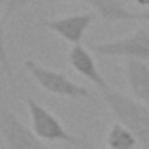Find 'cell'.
Here are the masks:
<instances>
[{
	"instance_id": "1",
	"label": "cell",
	"mask_w": 149,
	"mask_h": 149,
	"mask_svg": "<svg viewBox=\"0 0 149 149\" xmlns=\"http://www.w3.org/2000/svg\"><path fill=\"white\" fill-rule=\"evenodd\" d=\"M106 106L109 108L114 121L127 127L130 132L135 134V137L148 144L149 142V106L144 102L128 97L121 92H116L113 88H106L101 92Z\"/></svg>"
},
{
	"instance_id": "2",
	"label": "cell",
	"mask_w": 149,
	"mask_h": 149,
	"mask_svg": "<svg viewBox=\"0 0 149 149\" xmlns=\"http://www.w3.org/2000/svg\"><path fill=\"white\" fill-rule=\"evenodd\" d=\"M24 104H26V111H28V116H30V127L42 141H45V142H63V144H70V146H74V148H83V144L87 141H83V139L76 137L74 134H71L63 125V121L52 111H49L45 106H42L40 102H37L31 97H28L24 101Z\"/></svg>"
},
{
	"instance_id": "3",
	"label": "cell",
	"mask_w": 149,
	"mask_h": 149,
	"mask_svg": "<svg viewBox=\"0 0 149 149\" xmlns=\"http://www.w3.org/2000/svg\"><path fill=\"white\" fill-rule=\"evenodd\" d=\"M24 70L37 81L38 87L42 90L49 92V94L74 99V101L90 97V92H88V88L85 85H80L74 80H71L68 74L61 73L57 70H52V68H47V66L40 64L37 61L26 59L24 61Z\"/></svg>"
},
{
	"instance_id": "4",
	"label": "cell",
	"mask_w": 149,
	"mask_h": 149,
	"mask_svg": "<svg viewBox=\"0 0 149 149\" xmlns=\"http://www.w3.org/2000/svg\"><path fill=\"white\" fill-rule=\"evenodd\" d=\"M88 49L102 57H120L125 61H149V31L135 30L132 35H127L123 38L90 43Z\"/></svg>"
},
{
	"instance_id": "5",
	"label": "cell",
	"mask_w": 149,
	"mask_h": 149,
	"mask_svg": "<svg viewBox=\"0 0 149 149\" xmlns=\"http://www.w3.org/2000/svg\"><path fill=\"white\" fill-rule=\"evenodd\" d=\"M0 134L7 149H50L12 111L0 113Z\"/></svg>"
},
{
	"instance_id": "6",
	"label": "cell",
	"mask_w": 149,
	"mask_h": 149,
	"mask_svg": "<svg viewBox=\"0 0 149 149\" xmlns=\"http://www.w3.org/2000/svg\"><path fill=\"white\" fill-rule=\"evenodd\" d=\"M95 17V12H78L50 17L47 21H42V26L71 45H80Z\"/></svg>"
},
{
	"instance_id": "7",
	"label": "cell",
	"mask_w": 149,
	"mask_h": 149,
	"mask_svg": "<svg viewBox=\"0 0 149 149\" xmlns=\"http://www.w3.org/2000/svg\"><path fill=\"white\" fill-rule=\"evenodd\" d=\"M68 64L73 68L76 73L83 78H87L92 85H95L101 92L106 88H111V85L108 83V80L104 78V74L99 71L95 59L92 56V50L80 45H71L70 52H68Z\"/></svg>"
},
{
	"instance_id": "8",
	"label": "cell",
	"mask_w": 149,
	"mask_h": 149,
	"mask_svg": "<svg viewBox=\"0 0 149 149\" xmlns=\"http://www.w3.org/2000/svg\"><path fill=\"white\" fill-rule=\"evenodd\" d=\"M127 85L134 95V99L149 106V64L148 61L128 59L123 64Z\"/></svg>"
},
{
	"instance_id": "9",
	"label": "cell",
	"mask_w": 149,
	"mask_h": 149,
	"mask_svg": "<svg viewBox=\"0 0 149 149\" xmlns=\"http://www.w3.org/2000/svg\"><path fill=\"white\" fill-rule=\"evenodd\" d=\"M97 17L106 23L141 21V12L132 10L125 5V0H92L88 3Z\"/></svg>"
},
{
	"instance_id": "10",
	"label": "cell",
	"mask_w": 149,
	"mask_h": 149,
	"mask_svg": "<svg viewBox=\"0 0 149 149\" xmlns=\"http://www.w3.org/2000/svg\"><path fill=\"white\" fill-rule=\"evenodd\" d=\"M139 142V139L135 137L134 132H130L127 127H123L121 123L114 121L111 127L108 128L106 134V144L111 149H135Z\"/></svg>"
},
{
	"instance_id": "11",
	"label": "cell",
	"mask_w": 149,
	"mask_h": 149,
	"mask_svg": "<svg viewBox=\"0 0 149 149\" xmlns=\"http://www.w3.org/2000/svg\"><path fill=\"white\" fill-rule=\"evenodd\" d=\"M0 66L3 70V73L7 76V80L10 81L12 87H16V81H14V71H12V66H10V61H9V54H7V33H5V19L0 12Z\"/></svg>"
},
{
	"instance_id": "12",
	"label": "cell",
	"mask_w": 149,
	"mask_h": 149,
	"mask_svg": "<svg viewBox=\"0 0 149 149\" xmlns=\"http://www.w3.org/2000/svg\"><path fill=\"white\" fill-rule=\"evenodd\" d=\"M30 2H33V0H0V12L3 16V19L7 21L10 16H14L21 9H24Z\"/></svg>"
},
{
	"instance_id": "13",
	"label": "cell",
	"mask_w": 149,
	"mask_h": 149,
	"mask_svg": "<svg viewBox=\"0 0 149 149\" xmlns=\"http://www.w3.org/2000/svg\"><path fill=\"white\" fill-rule=\"evenodd\" d=\"M125 2H132V3H135L139 7H144V9L149 10V0H125Z\"/></svg>"
},
{
	"instance_id": "14",
	"label": "cell",
	"mask_w": 149,
	"mask_h": 149,
	"mask_svg": "<svg viewBox=\"0 0 149 149\" xmlns=\"http://www.w3.org/2000/svg\"><path fill=\"white\" fill-rule=\"evenodd\" d=\"M141 21L149 23V10H142V12H141Z\"/></svg>"
},
{
	"instance_id": "15",
	"label": "cell",
	"mask_w": 149,
	"mask_h": 149,
	"mask_svg": "<svg viewBox=\"0 0 149 149\" xmlns=\"http://www.w3.org/2000/svg\"><path fill=\"white\" fill-rule=\"evenodd\" d=\"M81 149H111V148H108V146H106V148H95V146H90L88 142H85V144H83V148H81Z\"/></svg>"
},
{
	"instance_id": "16",
	"label": "cell",
	"mask_w": 149,
	"mask_h": 149,
	"mask_svg": "<svg viewBox=\"0 0 149 149\" xmlns=\"http://www.w3.org/2000/svg\"><path fill=\"white\" fill-rule=\"evenodd\" d=\"M49 2H87V3H90L92 0H49Z\"/></svg>"
}]
</instances>
